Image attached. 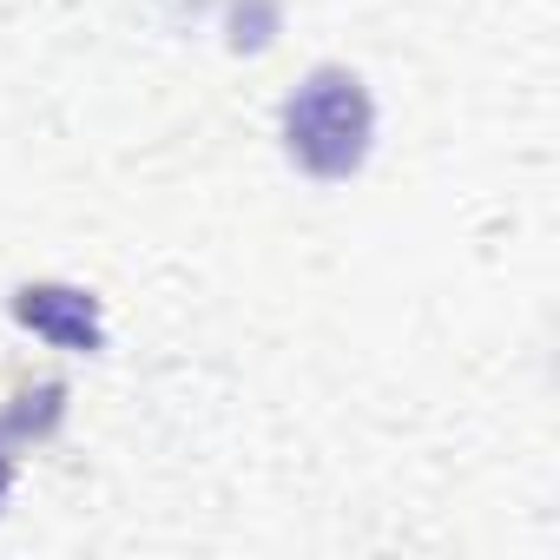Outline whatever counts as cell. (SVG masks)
Returning a JSON list of instances; mask_svg holds the SVG:
<instances>
[{"label":"cell","mask_w":560,"mask_h":560,"mask_svg":"<svg viewBox=\"0 0 560 560\" xmlns=\"http://www.w3.org/2000/svg\"><path fill=\"white\" fill-rule=\"evenodd\" d=\"M277 139H284L291 165L337 185V178H357L370 145H376V100L363 86V73L350 67H311L284 106H277Z\"/></svg>","instance_id":"6da1fadb"},{"label":"cell","mask_w":560,"mask_h":560,"mask_svg":"<svg viewBox=\"0 0 560 560\" xmlns=\"http://www.w3.org/2000/svg\"><path fill=\"white\" fill-rule=\"evenodd\" d=\"M60 409H67V389H60V383H34V389H21V402H14V416H8V429L40 442V435H54Z\"/></svg>","instance_id":"3957f363"},{"label":"cell","mask_w":560,"mask_h":560,"mask_svg":"<svg viewBox=\"0 0 560 560\" xmlns=\"http://www.w3.org/2000/svg\"><path fill=\"white\" fill-rule=\"evenodd\" d=\"M8 488H14V455L0 448V501H8Z\"/></svg>","instance_id":"277c9868"},{"label":"cell","mask_w":560,"mask_h":560,"mask_svg":"<svg viewBox=\"0 0 560 560\" xmlns=\"http://www.w3.org/2000/svg\"><path fill=\"white\" fill-rule=\"evenodd\" d=\"M14 317H21V330H34L54 350H106V311L80 284H54V277L21 284L14 291Z\"/></svg>","instance_id":"7a4b0ae2"}]
</instances>
